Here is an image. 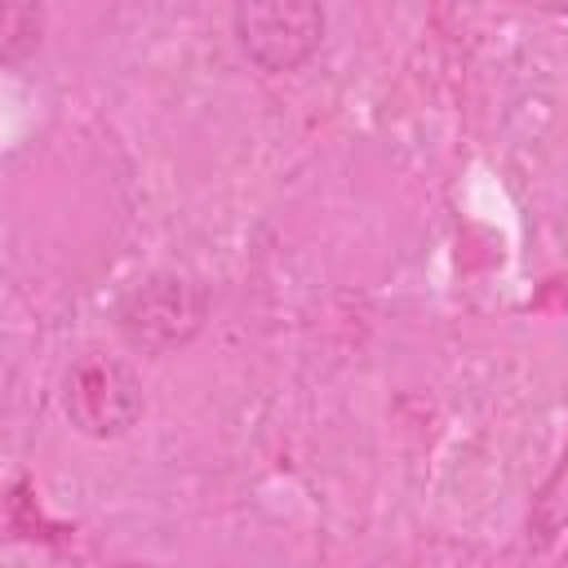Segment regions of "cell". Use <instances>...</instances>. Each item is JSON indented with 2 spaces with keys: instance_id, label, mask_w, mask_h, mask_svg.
<instances>
[{
  "instance_id": "6da1fadb",
  "label": "cell",
  "mask_w": 568,
  "mask_h": 568,
  "mask_svg": "<svg viewBox=\"0 0 568 568\" xmlns=\"http://www.w3.org/2000/svg\"><path fill=\"white\" fill-rule=\"evenodd\" d=\"M120 333L138 351H173L204 324V293L182 275H151L133 284L115 311Z\"/></svg>"
},
{
  "instance_id": "7a4b0ae2",
  "label": "cell",
  "mask_w": 568,
  "mask_h": 568,
  "mask_svg": "<svg viewBox=\"0 0 568 568\" xmlns=\"http://www.w3.org/2000/svg\"><path fill=\"white\" fill-rule=\"evenodd\" d=\"M240 49L262 71H293L311 58L324 36V9L311 0H271V4H235L231 13Z\"/></svg>"
},
{
  "instance_id": "3957f363",
  "label": "cell",
  "mask_w": 568,
  "mask_h": 568,
  "mask_svg": "<svg viewBox=\"0 0 568 568\" xmlns=\"http://www.w3.org/2000/svg\"><path fill=\"white\" fill-rule=\"evenodd\" d=\"M67 417L71 426H80L84 435H120L138 422L142 413V382L133 377L129 364L111 359V355H84L71 373H67V390H62Z\"/></svg>"
},
{
  "instance_id": "277c9868",
  "label": "cell",
  "mask_w": 568,
  "mask_h": 568,
  "mask_svg": "<svg viewBox=\"0 0 568 568\" xmlns=\"http://www.w3.org/2000/svg\"><path fill=\"white\" fill-rule=\"evenodd\" d=\"M40 9L36 4H9L0 13V58L4 62H18L27 58L36 44H40Z\"/></svg>"
},
{
  "instance_id": "5b68a950",
  "label": "cell",
  "mask_w": 568,
  "mask_h": 568,
  "mask_svg": "<svg viewBox=\"0 0 568 568\" xmlns=\"http://www.w3.org/2000/svg\"><path fill=\"white\" fill-rule=\"evenodd\" d=\"M115 568H146V564H115Z\"/></svg>"
}]
</instances>
